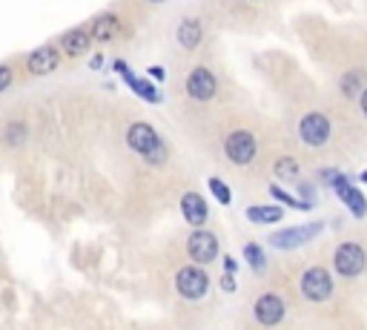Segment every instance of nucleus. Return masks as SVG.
<instances>
[{"label":"nucleus","mask_w":367,"mask_h":330,"mask_svg":"<svg viewBox=\"0 0 367 330\" xmlns=\"http://www.w3.org/2000/svg\"><path fill=\"white\" fill-rule=\"evenodd\" d=\"M126 141H129V147L135 152L144 155V158L152 161V164H161L167 158V147H164L161 135L156 132V127H152V124H144V121L132 124L129 132H126Z\"/></svg>","instance_id":"1"},{"label":"nucleus","mask_w":367,"mask_h":330,"mask_svg":"<svg viewBox=\"0 0 367 330\" xmlns=\"http://www.w3.org/2000/svg\"><path fill=\"white\" fill-rule=\"evenodd\" d=\"M324 176H327V181H330V187H333L336 196H339L347 207H350L353 216H356V219H364V216H367V201H364L361 192H359L350 181H347V176H341V172H324Z\"/></svg>","instance_id":"2"},{"label":"nucleus","mask_w":367,"mask_h":330,"mask_svg":"<svg viewBox=\"0 0 367 330\" xmlns=\"http://www.w3.org/2000/svg\"><path fill=\"white\" fill-rule=\"evenodd\" d=\"M224 152H227V158L233 161V164L247 167L250 161L256 158L258 147H256V138H253V135H250L247 129H236V132L224 141Z\"/></svg>","instance_id":"3"},{"label":"nucleus","mask_w":367,"mask_h":330,"mask_svg":"<svg viewBox=\"0 0 367 330\" xmlns=\"http://www.w3.org/2000/svg\"><path fill=\"white\" fill-rule=\"evenodd\" d=\"M321 221H313V224H301V227H287V230H279L270 236V244H276L279 250H296L301 244H307L313 236L321 232Z\"/></svg>","instance_id":"4"},{"label":"nucleus","mask_w":367,"mask_h":330,"mask_svg":"<svg viewBox=\"0 0 367 330\" xmlns=\"http://www.w3.org/2000/svg\"><path fill=\"white\" fill-rule=\"evenodd\" d=\"M330 132H333V127H330V121H327L321 112L304 115L301 124H299V135H301V141L307 147H321V144H327V141H330Z\"/></svg>","instance_id":"5"},{"label":"nucleus","mask_w":367,"mask_h":330,"mask_svg":"<svg viewBox=\"0 0 367 330\" xmlns=\"http://www.w3.org/2000/svg\"><path fill=\"white\" fill-rule=\"evenodd\" d=\"M301 293L310 302H324L327 296L333 293V279L324 267H310L301 276Z\"/></svg>","instance_id":"6"},{"label":"nucleus","mask_w":367,"mask_h":330,"mask_svg":"<svg viewBox=\"0 0 367 330\" xmlns=\"http://www.w3.org/2000/svg\"><path fill=\"white\" fill-rule=\"evenodd\" d=\"M367 267V256H364V250H361V244H356V241H344L339 250H336V270L341 276H359L361 270Z\"/></svg>","instance_id":"7"},{"label":"nucleus","mask_w":367,"mask_h":330,"mask_svg":"<svg viewBox=\"0 0 367 330\" xmlns=\"http://www.w3.org/2000/svg\"><path fill=\"white\" fill-rule=\"evenodd\" d=\"M176 287L184 299H204V293L209 290V279L201 267H184V270H178Z\"/></svg>","instance_id":"8"},{"label":"nucleus","mask_w":367,"mask_h":330,"mask_svg":"<svg viewBox=\"0 0 367 330\" xmlns=\"http://www.w3.org/2000/svg\"><path fill=\"white\" fill-rule=\"evenodd\" d=\"M216 92H218V81H216V75H212L209 69L196 66L187 75V95H189V98L209 101V98H216Z\"/></svg>","instance_id":"9"},{"label":"nucleus","mask_w":367,"mask_h":330,"mask_svg":"<svg viewBox=\"0 0 367 330\" xmlns=\"http://www.w3.org/2000/svg\"><path fill=\"white\" fill-rule=\"evenodd\" d=\"M187 250H189L192 262L207 264V262H212L218 256V239L212 236V232H207V230H196L189 236V241H187Z\"/></svg>","instance_id":"10"},{"label":"nucleus","mask_w":367,"mask_h":330,"mask_svg":"<svg viewBox=\"0 0 367 330\" xmlns=\"http://www.w3.org/2000/svg\"><path fill=\"white\" fill-rule=\"evenodd\" d=\"M57 64H61V55H57V49L52 44H44V46H37L35 52H29L26 57V69L32 75H49L57 69Z\"/></svg>","instance_id":"11"},{"label":"nucleus","mask_w":367,"mask_h":330,"mask_svg":"<svg viewBox=\"0 0 367 330\" xmlns=\"http://www.w3.org/2000/svg\"><path fill=\"white\" fill-rule=\"evenodd\" d=\"M115 69H118L121 75H124V81H126V86L138 95V98H144V101H149V104H158L161 101V92L156 89V84H149V81H144V77H135L132 75V69L124 64V61H115L112 64Z\"/></svg>","instance_id":"12"},{"label":"nucleus","mask_w":367,"mask_h":330,"mask_svg":"<svg viewBox=\"0 0 367 330\" xmlns=\"http://www.w3.org/2000/svg\"><path fill=\"white\" fill-rule=\"evenodd\" d=\"M89 32H92V41H101V44H109L115 41V37H121L124 32V24L118 21V15H101V17H95V21L89 24Z\"/></svg>","instance_id":"13"},{"label":"nucleus","mask_w":367,"mask_h":330,"mask_svg":"<svg viewBox=\"0 0 367 330\" xmlns=\"http://www.w3.org/2000/svg\"><path fill=\"white\" fill-rule=\"evenodd\" d=\"M256 319L261 324H279L284 319V302L279 296H273V293L258 296V302H256Z\"/></svg>","instance_id":"14"},{"label":"nucleus","mask_w":367,"mask_h":330,"mask_svg":"<svg viewBox=\"0 0 367 330\" xmlns=\"http://www.w3.org/2000/svg\"><path fill=\"white\" fill-rule=\"evenodd\" d=\"M92 44V32L89 26H81V29H69L64 37H61V46L69 57H81Z\"/></svg>","instance_id":"15"},{"label":"nucleus","mask_w":367,"mask_h":330,"mask_svg":"<svg viewBox=\"0 0 367 330\" xmlns=\"http://www.w3.org/2000/svg\"><path fill=\"white\" fill-rule=\"evenodd\" d=\"M181 212L192 227H201L207 221V201L198 196V192H187L181 199Z\"/></svg>","instance_id":"16"},{"label":"nucleus","mask_w":367,"mask_h":330,"mask_svg":"<svg viewBox=\"0 0 367 330\" xmlns=\"http://www.w3.org/2000/svg\"><path fill=\"white\" fill-rule=\"evenodd\" d=\"M178 44L184 46V49H196L201 41H204V26L196 21V17H187V21L178 26Z\"/></svg>","instance_id":"17"},{"label":"nucleus","mask_w":367,"mask_h":330,"mask_svg":"<svg viewBox=\"0 0 367 330\" xmlns=\"http://www.w3.org/2000/svg\"><path fill=\"white\" fill-rule=\"evenodd\" d=\"M247 219L253 224H276L284 219V210L281 207H250Z\"/></svg>","instance_id":"18"},{"label":"nucleus","mask_w":367,"mask_h":330,"mask_svg":"<svg viewBox=\"0 0 367 330\" xmlns=\"http://www.w3.org/2000/svg\"><path fill=\"white\" fill-rule=\"evenodd\" d=\"M361 86H364V75L361 72H347L341 77V95H344V98H356V95L361 92Z\"/></svg>","instance_id":"19"},{"label":"nucleus","mask_w":367,"mask_h":330,"mask_svg":"<svg viewBox=\"0 0 367 330\" xmlns=\"http://www.w3.org/2000/svg\"><path fill=\"white\" fill-rule=\"evenodd\" d=\"M273 172H276V178L290 181V178L299 176V164H296V158H279L276 167H273Z\"/></svg>","instance_id":"20"},{"label":"nucleus","mask_w":367,"mask_h":330,"mask_svg":"<svg viewBox=\"0 0 367 330\" xmlns=\"http://www.w3.org/2000/svg\"><path fill=\"white\" fill-rule=\"evenodd\" d=\"M270 196L273 199H279L281 204H287V207H296V210H310V201H296L293 196H290V192H284L279 184H273L270 187Z\"/></svg>","instance_id":"21"},{"label":"nucleus","mask_w":367,"mask_h":330,"mask_svg":"<svg viewBox=\"0 0 367 330\" xmlns=\"http://www.w3.org/2000/svg\"><path fill=\"white\" fill-rule=\"evenodd\" d=\"M244 259L250 262V267H253V270H264V264H267L264 250H261L258 244H247V247H244Z\"/></svg>","instance_id":"22"},{"label":"nucleus","mask_w":367,"mask_h":330,"mask_svg":"<svg viewBox=\"0 0 367 330\" xmlns=\"http://www.w3.org/2000/svg\"><path fill=\"white\" fill-rule=\"evenodd\" d=\"M209 192H212V196H216L224 207H227L229 201H233V192H229V187H227L221 178H209Z\"/></svg>","instance_id":"23"},{"label":"nucleus","mask_w":367,"mask_h":330,"mask_svg":"<svg viewBox=\"0 0 367 330\" xmlns=\"http://www.w3.org/2000/svg\"><path fill=\"white\" fill-rule=\"evenodd\" d=\"M26 138V127L23 124H9L6 127V141L9 144H21Z\"/></svg>","instance_id":"24"},{"label":"nucleus","mask_w":367,"mask_h":330,"mask_svg":"<svg viewBox=\"0 0 367 330\" xmlns=\"http://www.w3.org/2000/svg\"><path fill=\"white\" fill-rule=\"evenodd\" d=\"M15 81V69L9 64H0V92H6Z\"/></svg>","instance_id":"25"},{"label":"nucleus","mask_w":367,"mask_h":330,"mask_svg":"<svg viewBox=\"0 0 367 330\" xmlns=\"http://www.w3.org/2000/svg\"><path fill=\"white\" fill-rule=\"evenodd\" d=\"M224 270H227L229 276H233L236 270H238V264H236V259H233V256H227V259H224Z\"/></svg>","instance_id":"26"},{"label":"nucleus","mask_w":367,"mask_h":330,"mask_svg":"<svg viewBox=\"0 0 367 330\" xmlns=\"http://www.w3.org/2000/svg\"><path fill=\"white\" fill-rule=\"evenodd\" d=\"M221 287L227 290V293H233V290H236V282H233V276H229V273H227V276L221 279Z\"/></svg>","instance_id":"27"},{"label":"nucleus","mask_w":367,"mask_h":330,"mask_svg":"<svg viewBox=\"0 0 367 330\" xmlns=\"http://www.w3.org/2000/svg\"><path fill=\"white\" fill-rule=\"evenodd\" d=\"M89 66H92V69H101V66H104V55H92Z\"/></svg>","instance_id":"28"},{"label":"nucleus","mask_w":367,"mask_h":330,"mask_svg":"<svg viewBox=\"0 0 367 330\" xmlns=\"http://www.w3.org/2000/svg\"><path fill=\"white\" fill-rule=\"evenodd\" d=\"M301 196H304V199H313V196H316V190H313L310 184H301Z\"/></svg>","instance_id":"29"},{"label":"nucleus","mask_w":367,"mask_h":330,"mask_svg":"<svg viewBox=\"0 0 367 330\" xmlns=\"http://www.w3.org/2000/svg\"><path fill=\"white\" fill-rule=\"evenodd\" d=\"M149 75L156 77V81H164V69H161V66H152V69H149Z\"/></svg>","instance_id":"30"},{"label":"nucleus","mask_w":367,"mask_h":330,"mask_svg":"<svg viewBox=\"0 0 367 330\" xmlns=\"http://www.w3.org/2000/svg\"><path fill=\"white\" fill-rule=\"evenodd\" d=\"M359 104H361V112H364V115H367V89H364V92H361V98H359Z\"/></svg>","instance_id":"31"},{"label":"nucleus","mask_w":367,"mask_h":330,"mask_svg":"<svg viewBox=\"0 0 367 330\" xmlns=\"http://www.w3.org/2000/svg\"><path fill=\"white\" fill-rule=\"evenodd\" d=\"M147 3H164V0H147Z\"/></svg>","instance_id":"32"},{"label":"nucleus","mask_w":367,"mask_h":330,"mask_svg":"<svg viewBox=\"0 0 367 330\" xmlns=\"http://www.w3.org/2000/svg\"><path fill=\"white\" fill-rule=\"evenodd\" d=\"M361 181H367V169H364V172H361Z\"/></svg>","instance_id":"33"}]
</instances>
